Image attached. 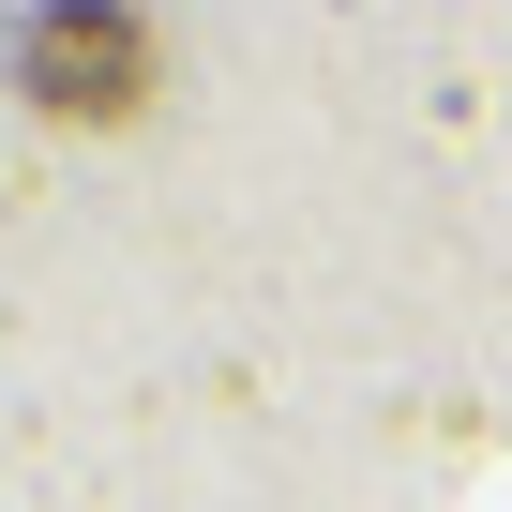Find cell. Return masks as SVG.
I'll use <instances>...</instances> for the list:
<instances>
[{
    "label": "cell",
    "instance_id": "6da1fadb",
    "mask_svg": "<svg viewBox=\"0 0 512 512\" xmlns=\"http://www.w3.org/2000/svg\"><path fill=\"white\" fill-rule=\"evenodd\" d=\"M16 106H46L76 136H121L151 106V16L136 0H31L16 16Z\"/></svg>",
    "mask_w": 512,
    "mask_h": 512
}]
</instances>
